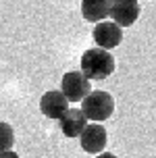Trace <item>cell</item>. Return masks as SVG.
Returning <instances> with one entry per match:
<instances>
[{
  "label": "cell",
  "instance_id": "obj_1",
  "mask_svg": "<svg viewBox=\"0 0 156 158\" xmlns=\"http://www.w3.org/2000/svg\"><path fill=\"white\" fill-rule=\"evenodd\" d=\"M81 73L90 81H102L108 79L115 73V58L108 50L102 48H90L81 54Z\"/></svg>",
  "mask_w": 156,
  "mask_h": 158
},
{
  "label": "cell",
  "instance_id": "obj_2",
  "mask_svg": "<svg viewBox=\"0 0 156 158\" xmlns=\"http://www.w3.org/2000/svg\"><path fill=\"white\" fill-rule=\"evenodd\" d=\"M81 112L86 114L87 121L92 123H102L106 118L112 117L115 112V100L108 92H90V94L81 100Z\"/></svg>",
  "mask_w": 156,
  "mask_h": 158
},
{
  "label": "cell",
  "instance_id": "obj_3",
  "mask_svg": "<svg viewBox=\"0 0 156 158\" xmlns=\"http://www.w3.org/2000/svg\"><path fill=\"white\" fill-rule=\"evenodd\" d=\"M61 92L65 94V98L69 102H81L92 92V85H90V79L81 71H69L62 75Z\"/></svg>",
  "mask_w": 156,
  "mask_h": 158
},
{
  "label": "cell",
  "instance_id": "obj_4",
  "mask_svg": "<svg viewBox=\"0 0 156 158\" xmlns=\"http://www.w3.org/2000/svg\"><path fill=\"white\" fill-rule=\"evenodd\" d=\"M140 13H141V6L137 0H110L108 17L121 29L123 27H131L140 19Z\"/></svg>",
  "mask_w": 156,
  "mask_h": 158
},
{
  "label": "cell",
  "instance_id": "obj_5",
  "mask_svg": "<svg viewBox=\"0 0 156 158\" xmlns=\"http://www.w3.org/2000/svg\"><path fill=\"white\" fill-rule=\"evenodd\" d=\"M106 129L102 123H87L83 127V131L79 133V142H81V148L87 154H100L104 148H106Z\"/></svg>",
  "mask_w": 156,
  "mask_h": 158
},
{
  "label": "cell",
  "instance_id": "obj_6",
  "mask_svg": "<svg viewBox=\"0 0 156 158\" xmlns=\"http://www.w3.org/2000/svg\"><path fill=\"white\" fill-rule=\"evenodd\" d=\"M92 35H94L96 46L102 48V50H112V48H117L119 44H121V40H123L121 27H119L117 23H112V21H100V23H96Z\"/></svg>",
  "mask_w": 156,
  "mask_h": 158
},
{
  "label": "cell",
  "instance_id": "obj_7",
  "mask_svg": "<svg viewBox=\"0 0 156 158\" xmlns=\"http://www.w3.org/2000/svg\"><path fill=\"white\" fill-rule=\"evenodd\" d=\"M67 108H69V100L65 98V94L61 89H50V92H46L40 98V110L48 118H56L58 121Z\"/></svg>",
  "mask_w": 156,
  "mask_h": 158
},
{
  "label": "cell",
  "instance_id": "obj_8",
  "mask_svg": "<svg viewBox=\"0 0 156 158\" xmlns=\"http://www.w3.org/2000/svg\"><path fill=\"white\" fill-rule=\"evenodd\" d=\"M58 125L65 137H79V133L83 131V127L87 125L86 114L81 112V108H67L62 112V117L58 118Z\"/></svg>",
  "mask_w": 156,
  "mask_h": 158
},
{
  "label": "cell",
  "instance_id": "obj_9",
  "mask_svg": "<svg viewBox=\"0 0 156 158\" xmlns=\"http://www.w3.org/2000/svg\"><path fill=\"white\" fill-rule=\"evenodd\" d=\"M110 0H81V15L90 23H100L108 19Z\"/></svg>",
  "mask_w": 156,
  "mask_h": 158
},
{
  "label": "cell",
  "instance_id": "obj_10",
  "mask_svg": "<svg viewBox=\"0 0 156 158\" xmlns=\"http://www.w3.org/2000/svg\"><path fill=\"white\" fill-rule=\"evenodd\" d=\"M13 143H15V131H13V127L4 123V121H0V152H6L13 148Z\"/></svg>",
  "mask_w": 156,
  "mask_h": 158
},
{
  "label": "cell",
  "instance_id": "obj_11",
  "mask_svg": "<svg viewBox=\"0 0 156 158\" xmlns=\"http://www.w3.org/2000/svg\"><path fill=\"white\" fill-rule=\"evenodd\" d=\"M0 158H21V156L13 150H6V152H0Z\"/></svg>",
  "mask_w": 156,
  "mask_h": 158
},
{
  "label": "cell",
  "instance_id": "obj_12",
  "mask_svg": "<svg viewBox=\"0 0 156 158\" xmlns=\"http://www.w3.org/2000/svg\"><path fill=\"white\" fill-rule=\"evenodd\" d=\"M96 158H117V156L110 154V152H100V154H96Z\"/></svg>",
  "mask_w": 156,
  "mask_h": 158
},
{
  "label": "cell",
  "instance_id": "obj_13",
  "mask_svg": "<svg viewBox=\"0 0 156 158\" xmlns=\"http://www.w3.org/2000/svg\"><path fill=\"white\" fill-rule=\"evenodd\" d=\"M137 2H144V0H137Z\"/></svg>",
  "mask_w": 156,
  "mask_h": 158
}]
</instances>
